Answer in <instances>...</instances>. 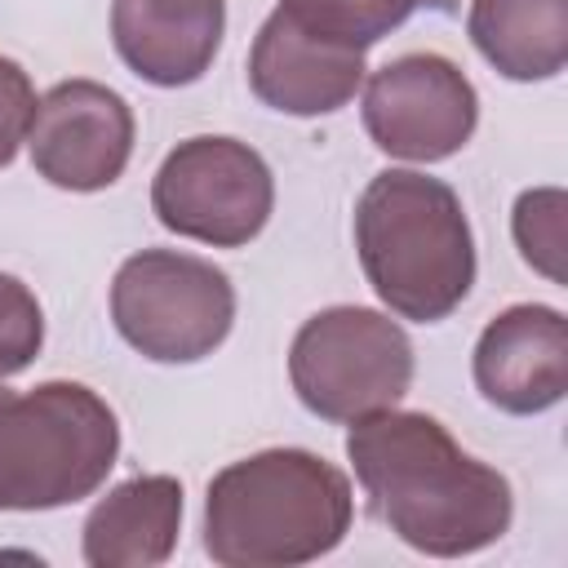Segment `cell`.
<instances>
[{"label":"cell","instance_id":"18","mask_svg":"<svg viewBox=\"0 0 568 568\" xmlns=\"http://www.w3.org/2000/svg\"><path fill=\"white\" fill-rule=\"evenodd\" d=\"M36 106H40V98L31 89V75L13 58H0V169L27 142V133L36 124Z\"/></svg>","mask_w":568,"mask_h":568},{"label":"cell","instance_id":"7","mask_svg":"<svg viewBox=\"0 0 568 568\" xmlns=\"http://www.w3.org/2000/svg\"><path fill=\"white\" fill-rule=\"evenodd\" d=\"M275 204L266 160L240 138H186L178 142L151 182V209L164 231L213 248L248 244Z\"/></svg>","mask_w":568,"mask_h":568},{"label":"cell","instance_id":"14","mask_svg":"<svg viewBox=\"0 0 568 568\" xmlns=\"http://www.w3.org/2000/svg\"><path fill=\"white\" fill-rule=\"evenodd\" d=\"M466 27L506 80H550L568 62V0H475Z\"/></svg>","mask_w":568,"mask_h":568},{"label":"cell","instance_id":"6","mask_svg":"<svg viewBox=\"0 0 568 568\" xmlns=\"http://www.w3.org/2000/svg\"><path fill=\"white\" fill-rule=\"evenodd\" d=\"M111 320L138 355L155 364H195L226 342L235 288L226 271L204 257L142 248L111 280Z\"/></svg>","mask_w":568,"mask_h":568},{"label":"cell","instance_id":"13","mask_svg":"<svg viewBox=\"0 0 568 568\" xmlns=\"http://www.w3.org/2000/svg\"><path fill=\"white\" fill-rule=\"evenodd\" d=\"M178 528H182V484L173 475H133L89 510L84 564L155 568L173 555Z\"/></svg>","mask_w":568,"mask_h":568},{"label":"cell","instance_id":"3","mask_svg":"<svg viewBox=\"0 0 568 568\" xmlns=\"http://www.w3.org/2000/svg\"><path fill=\"white\" fill-rule=\"evenodd\" d=\"M355 248L373 293L417 324L453 315L475 284V240L457 191L413 169H386L364 186Z\"/></svg>","mask_w":568,"mask_h":568},{"label":"cell","instance_id":"4","mask_svg":"<svg viewBox=\"0 0 568 568\" xmlns=\"http://www.w3.org/2000/svg\"><path fill=\"white\" fill-rule=\"evenodd\" d=\"M120 457L111 404L80 382L0 399V510H58L102 488Z\"/></svg>","mask_w":568,"mask_h":568},{"label":"cell","instance_id":"11","mask_svg":"<svg viewBox=\"0 0 568 568\" xmlns=\"http://www.w3.org/2000/svg\"><path fill=\"white\" fill-rule=\"evenodd\" d=\"M364 84V53L306 31L293 13L275 9L248 53V89L284 115H328Z\"/></svg>","mask_w":568,"mask_h":568},{"label":"cell","instance_id":"17","mask_svg":"<svg viewBox=\"0 0 568 568\" xmlns=\"http://www.w3.org/2000/svg\"><path fill=\"white\" fill-rule=\"evenodd\" d=\"M44 342V311L36 302V293L18 280L0 271V377L22 373Z\"/></svg>","mask_w":568,"mask_h":568},{"label":"cell","instance_id":"16","mask_svg":"<svg viewBox=\"0 0 568 568\" xmlns=\"http://www.w3.org/2000/svg\"><path fill=\"white\" fill-rule=\"evenodd\" d=\"M564 213L568 200L559 186H537L515 200V244L532 271L564 284Z\"/></svg>","mask_w":568,"mask_h":568},{"label":"cell","instance_id":"10","mask_svg":"<svg viewBox=\"0 0 568 568\" xmlns=\"http://www.w3.org/2000/svg\"><path fill=\"white\" fill-rule=\"evenodd\" d=\"M479 395L515 417L546 413L568 390V324L555 306L524 302L501 311L475 342Z\"/></svg>","mask_w":568,"mask_h":568},{"label":"cell","instance_id":"1","mask_svg":"<svg viewBox=\"0 0 568 568\" xmlns=\"http://www.w3.org/2000/svg\"><path fill=\"white\" fill-rule=\"evenodd\" d=\"M346 457L373 515L422 555H475L510 528L515 497L506 475L470 457L426 413L386 408L351 422Z\"/></svg>","mask_w":568,"mask_h":568},{"label":"cell","instance_id":"5","mask_svg":"<svg viewBox=\"0 0 568 568\" xmlns=\"http://www.w3.org/2000/svg\"><path fill=\"white\" fill-rule=\"evenodd\" d=\"M288 377L315 417L359 422L404 399L413 386V342L382 311L328 306L297 328Z\"/></svg>","mask_w":568,"mask_h":568},{"label":"cell","instance_id":"8","mask_svg":"<svg viewBox=\"0 0 568 568\" xmlns=\"http://www.w3.org/2000/svg\"><path fill=\"white\" fill-rule=\"evenodd\" d=\"M479 120L475 84L439 53H404L368 75L364 84V129L377 151L435 164L457 155Z\"/></svg>","mask_w":568,"mask_h":568},{"label":"cell","instance_id":"19","mask_svg":"<svg viewBox=\"0 0 568 568\" xmlns=\"http://www.w3.org/2000/svg\"><path fill=\"white\" fill-rule=\"evenodd\" d=\"M417 4H426V9H439V13H453V9H457V0H417Z\"/></svg>","mask_w":568,"mask_h":568},{"label":"cell","instance_id":"2","mask_svg":"<svg viewBox=\"0 0 568 568\" xmlns=\"http://www.w3.org/2000/svg\"><path fill=\"white\" fill-rule=\"evenodd\" d=\"M346 475L306 448H266L213 475L204 555L222 568H293L328 555L351 528Z\"/></svg>","mask_w":568,"mask_h":568},{"label":"cell","instance_id":"15","mask_svg":"<svg viewBox=\"0 0 568 568\" xmlns=\"http://www.w3.org/2000/svg\"><path fill=\"white\" fill-rule=\"evenodd\" d=\"M284 13H293L306 31L320 40H333L342 49H368L395 27L408 22L417 0H280Z\"/></svg>","mask_w":568,"mask_h":568},{"label":"cell","instance_id":"20","mask_svg":"<svg viewBox=\"0 0 568 568\" xmlns=\"http://www.w3.org/2000/svg\"><path fill=\"white\" fill-rule=\"evenodd\" d=\"M4 395H9V386H4V377H0V399H4Z\"/></svg>","mask_w":568,"mask_h":568},{"label":"cell","instance_id":"9","mask_svg":"<svg viewBox=\"0 0 568 568\" xmlns=\"http://www.w3.org/2000/svg\"><path fill=\"white\" fill-rule=\"evenodd\" d=\"M27 146L44 182L62 191H102L133 155V111L98 80H62L40 98Z\"/></svg>","mask_w":568,"mask_h":568},{"label":"cell","instance_id":"12","mask_svg":"<svg viewBox=\"0 0 568 568\" xmlns=\"http://www.w3.org/2000/svg\"><path fill=\"white\" fill-rule=\"evenodd\" d=\"M226 27V0H111V40L133 75L160 89L195 84Z\"/></svg>","mask_w":568,"mask_h":568}]
</instances>
